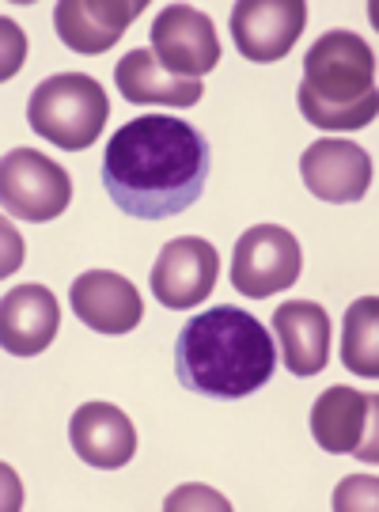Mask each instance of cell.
<instances>
[{"instance_id":"cell-7","label":"cell","mask_w":379,"mask_h":512,"mask_svg":"<svg viewBox=\"0 0 379 512\" xmlns=\"http://www.w3.org/2000/svg\"><path fill=\"white\" fill-rule=\"evenodd\" d=\"M376 410L379 399L368 391L342 384L326 387L311 406V437L323 452H349L364 463H376Z\"/></svg>"},{"instance_id":"cell-4","label":"cell","mask_w":379,"mask_h":512,"mask_svg":"<svg viewBox=\"0 0 379 512\" xmlns=\"http://www.w3.org/2000/svg\"><path fill=\"white\" fill-rule=\"evenodd\" d=\"M110 118L107 92L88 73H57L46 76L31 92L27 122L38 137L65 152H84L99 141Z\"/></svg>"},{"instance_id":"cell-5","label":"cell","mask_w":379,"mask_h":512,"mask_svg":"<svg viewBox=\"0 0 379 512\" xmlns=\"http://www.w3.org/2000/svg\"><path fill=\"white\" fill-rule=\"evenodd\" d=\"M0 202L4 213L27 224L57 220L73 202V179L61 164L35 148H12L0 164Z\"/></svg>"},{"instance_id":"cell-16","label":"cell","mask_w":379,"mask_h":512,"mask_svg":"<svg viewBox=\"0 0 379 512\" xmlns=\"http://www.w3.org/2000/svg\"><path fill=\"white\" fill-rule=\"evenodd\" d=\"M273 334L292 376H319L330 361V315L315 300H289L273 311Z\"/></svg>"},{"instance_id":"cell-9","label":"cell","mask_w":379,"mask_h":512,"mask_svg":"<svg viewBox=\"0 0 379 512\" xmlns=\"http://www.w3.org/2000/svg\"><path fill=\"white\" fill-rule=\"evenodd\" d=\"M217 277V247L201 236H179L160 247V258L152 266V296L163 308L190 311L217 289Z\"/></svg>"},{"instance_id":"cell-17","label":"cell","mask_w":379,"mask_h":512,"mask_svg":"<svg viewBox=\"0 0 379 512\" xmlns=\"http://www.w3.org/2000/svg\"><path fill=\"white\" fill-rule=\"evenodd\" d=\"M114 84L133 107H194L205 95L201 80L167 73L152 50H129L114 69Z\"/></svg>"},{"instance_id":"cell-14","label":"cell","mask_w":379,"mask_h":512,"mask_svg":"<svg viewBox=\"0 0 379 512\" xmlns=\"http://www.w3.org/2000/svg\"><path fill=\"white\" fill-rule=\"evenodd\" d=\"M61 327V304L46 285H19L0 304V346L12 357H38L54 346Z\"/></svg>"},{"instance_id":"cell-6","label":"cell","mask_w":379,"mask_h":512,"mask_svg":"<svg viewBox=\"0 0 379 512\" xmlns=\"http://www.w3.org/2000/svg\"><path fill=\"white\" fill-rule=\"evenodd\" d=\"M304 270L300 243L281 224H254L235 239L232 251V289L251 300L292 289Z\"/></svg>"},{"instance_id":"cell-3","label":"cell","mask_w":379,"mask_h":512,"mask_svg":"<svg viewBox=\"0 0 379 512\" xmlns=\"http://www.w3.org/2000/svg\"><path fill=\"white\" fill-rule=\"evenodd\" d=\"M300 114L326 133H357L379 114L376 50L353 31H326L304 57Z\"/></svg>"},{"instance_id":"cell-15","label":"cell","mask_w":379,"mask_h":512,"mask_svg":"<svg viewBox=\"0 0 379 512\" xmlns=\"http://www.w3.org/2000/svg\"><path fill=\"white\" fill-rule=\"evenodd\" d=\"M69 440L73 452L88 467L99 471H118L137 456V429L126 410L110 403H84L69 421Z\"/></svg>"},{"instance_id":"cell-10","label":"cell","mask_w":379,"mask_h":512,"mask_svg":"<svg viewBox=\"0 0 379 512\" xmlns=\"http://www.w3.org/2000/svg\"><path fill=\"white\" fill-rule=\"evenodd\" d=\"M304 23V0H239L232 8V42L254 65H273L296 46Z\"/></svg>"},{"instance_id":"cell-12","label":"cell","mask_w":379,"mask_h":512,"mask_svg":"<svg viewBox=\"0 0 379 512\" xmlns=\"http://www.w3.org/2000/svg\"><path fill=\"white\" fill-rule=\"evenodd\" d=\"M69 304L84 327L110 334V338L137 330V323L145 319V304H141L137 285L114 270H88V274L76 277L73 289H69Z\"/></svg>"},{"instance_id":"cell-13","label":"cell","mask_w":379,"mask_h":512,"mask_svg":"<svg viewBox=\"0 0 379 512\" xmlns=\"http://www.w3.org/2000/svg\"><path fill=\"white\" fill-rule=\"evenodd\" d=\"M145 16V0H61L54 8L57 38L76 54H107L129 23Z\"/></svg>"},{"instance_id":"cell-11","label":"cell","mask_w":379,"mask_h":512,"mask_svg":"<svg viewBox=\"0 0 379 512\" xmlns=\"http://www.w3.org/2000/svg\"><path fill=\"white\" fill-rule=\"evenodd\" d=\"M300 175H304L311 198L345 205L361 202L372 190L376 167H372V156L361 145L342 141V137H323L300 156Z\"/></svg>"},{"instance_id":"cell-8","label":"cell","mask_w":379,"mask_h":512,"mask_svg":"<svg viewBox=\"0 0 379 512\" xmlns=\"http://www.w3.org/2000/svg\"><path fill=\"white\" fill-rule=\"evenodd\" d=\"M152 54L175 76L201 80L220 65V38L213 19L190 4H167L152 19Z\"/></svg>"},{"instance_id":"cell-2","label":"cell","mask_w":379,"mask_h":512,"mask_svg":"<svg viewBox=\"0 0 379 512\" xmlns=\"http://www.w3.org/2000/svg\"><path fill=\"white\" fill-rule=\"evenodd\" d=\"M277 346L251 311L220 304L194 315L175 338V376L186 391L235 403L273 380Z\"/></svg>"},{"instance_id":"cell-18","label":"cell","mask_w":379,"mask_h":512,"mask_svg":"<svg viewBox=\"0 0 379 512\" xmlns=\"http://www.w3.org/2000/svg\"><path fill=\"white\" fill-rule=\"evenodd\" d=\"M342 361L353 376H379V300L361 296L345 311Z\"/></svg>"},{"instance_id":"cell-1","label":"cell","mask_w":379,"mask_h":512,"mask_svg":"<svg viewBox=\"0 0 379 512\" xmlns=\"http://www.w3.org/2000/svg\"><path fill=\"white\" fill-rule=\"evenodd\" d=\"M213 148L175 114H141L103 148V190L133 220H171L201 198Z\"/></svg>"}]
</instances>
